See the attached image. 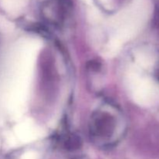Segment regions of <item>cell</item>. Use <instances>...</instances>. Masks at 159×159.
<instances>
[{
	"mask_svg": "<svg viewBox=\"0 0 159 159\" xmlns=\"http://www.w3.org/2000/svg\"><path fill=\"white\" fill-rule=\"evenodd\" d=\"M136 60L140 65L144 68H148L153 65L155 59L153 55L148 51H140L137 54Z\"/></svg>",
	"mask_w": 159,
	"mask_h": 159,
	"instance_id": "3957f363",
	"label": "cell"
},
{
	"mask_svg": "<svg viewBox=\"0 0 159 159\" xmlns=\"http://www.w3.org/2000/svg\"><path fill=\"white\" fill-rule=\"evenodd\" d=\"M16 134L21 143H29L42 136L41 129L39 128L31 119L20 123L16 129Z\"/></svg>",
	"mask_w": 159,
	"mask_h": 159,
	"instance_id": "7a4b0ae2",
	"label": "cell"
},
{
	"mask_svg": "<svg viewBox=\"0 0 159 159\" xmlns=\"http://www.w3.org/2000/svg\"><path fill=\"white\" fill-rule=\"evenodd\" d=\"M129 89L133 99L142 107H151L159 102V85L148 78L141 77L138 73H129Z\"/></svg>",
	"mask_w": 159,
	"mask_h": 159,
	"instance_id": "6da1fadb",
	"label": "cell"
},
{
	"mask_svg": "<svg viewBox=\"0 0 159 159\" xmlns=\"http://www.w3.org/2000/svg\"><path fill=\"white\" fill-rule=\"evenodd\" d=\"M20 159H38V155L37 152L30 151V152H25Z\"/></svg>",
	"mask_w": 159,
	"mask_h": 159,
	"instance_id": "277c9868",
	"label": "cell"
}]
</instances>
